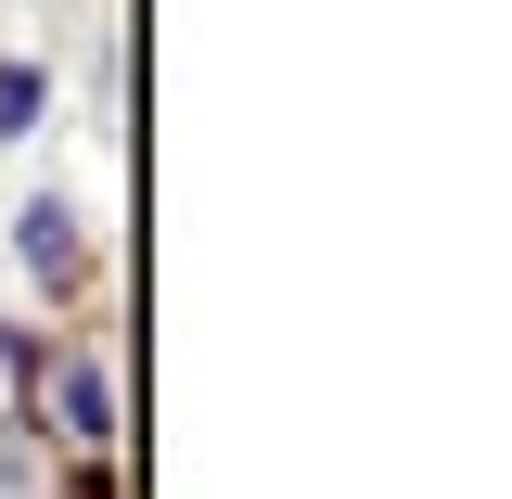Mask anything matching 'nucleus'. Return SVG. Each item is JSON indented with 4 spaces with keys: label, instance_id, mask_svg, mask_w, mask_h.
I'll use <instances>...</instances> for the list:
<instances>
[{
    "label": "nucleus",
    "instance_id": "1",
    "mask_svg": "<svg viewBox=\"0 0 512 499\" xmlns=\"http://www.w3.org/2000/svg\"><path fill=\"white\" fill-rule=\"evenodd\" d=\"M13 244H26V269H39V282H64V269H77V205H52V192H39Z\"/></svg>",
    "mask_w": 512,
    "mask_h": 499
},
{
    "label": "nucleus",
    "instance_id": "2",
    "mask_svg": "<svg viewBox=\"0 0 512 499\" xmlns=\"http://www.w3.org/2000/svg\"><path fill=\"white\" fill-rule=\"evenodd\" d=\"M103 410H116V397H103V372H64V423H77V436H103Z\"/></svg>",
    "mask_w": 512,
    "mask_h": 499
}]
</instances>
